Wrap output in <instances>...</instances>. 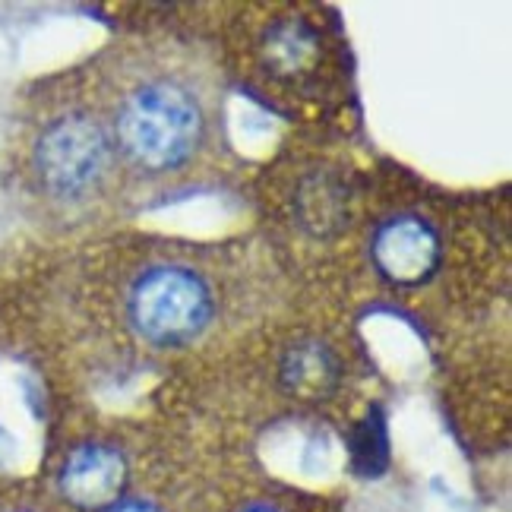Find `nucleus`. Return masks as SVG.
<instances>
[{"label":"nucleus","instance_id":"6","mask_svg":"<svg viewBox=\"0 0 512 512\" xmlns=\"http://www.w3.org/2000/svg\"><path fill=\"white\" fill-rule=\"evenodd\" d=\"M130 487V459L111 440H83L64 452L54 490L76 512H105Z\"/></svg>","mask_w":512,"mask_h":512},{"label":"nucleus","instance_id":"2","mask_svg":"<svg viewBox=\"0 0 512 512\" xmlns=\"http://www.w3.org/2000/svg\"><path fill=\"white\" fill-rule=\"evenodd\" d=\"M10 184L48 231H80L127 209L121 165L86 64L35 83L16 111Z\"/></svg>","mask_w":512,"mask_h":512},{"label":"nucleus","instance_id":"5","mask_svg":"<svg viewBox=\"0 0 512 512\" xmlns=\"http://www.w3.org/2000/svg\"><path fill=\"white\" fill-rule=\"evenodd\" d=\"M367 256L380 282L396 291H418L443 269V228L421 209H392L370 225Z\"/></svg>","mask_w":512,"mask_h":512},{"label":"nucleus","instance_id":"7","mask_svg":"<svg viewBox=\"0 0 512 512\" xmlns=\"http://www.w3.org/2000/svg\"><path fill=\"white\" fill-rule=\"evenodd\" d=\"M105 512H165L159 503L155 500H149V497H133V494H127V497H121L114 506H108Z\"/></svg>","mask_w":512,"mask_h":512},{"label":"nucleus","instance_id":"9","mask_svg":"<svg viewBox=\"0 0 512 512\" xmlns=\"http://www.w3.org/2000/svg\"><path fill=\"white\" fill-rule=\"evenodd\" d=\"M0 512H45V509H38L32 503H10V506H0Z\"/></svg>","mask_w":512,"mask_h":512},{"label":"nucleus","instance_id":"3","mask_svg":"<svg viewBox=\"0 0 512 512\" xmlns=\"http://www.w3.org/2000/svg\"><path fill=\"white\" fill-rule=\"evenodd\" d=\"M108 320L117 342L143 358H168L219 342L244 320V266L228 247L140 244L108 275Z\"/></svg>","mask_w":512,"mask_h":512},{"label":"nucleus","instance_id":"1","mask_svg":"<svg viewBox=\"0 0 512 512\" xmlns=\"http://www.w3.org/2000/svg\"><path fill=\"white\" fill-rule=\"evenodd\" d=\"M121 165L127 209L203 187L225 165V83L203 48L177 38H127L86 64Z\"/></svg>","mask_w":512,"mask_h":512},{"label":"nucleus","instance_id":"4","mask_svg":"<svg viewBox=\"0 0 512 512\" xmlns=\"http://www.w3.org/2000/svg\"><path fill=\"white\" fill-rule=\"evenodd\" d=\"M241 48L253 80L275 95L336 92L345 76L342 38L329 32V19L304 7H272L250 19Z\"/></svg>","mask_w":512,"mask_h":512},{"label":"nucleus","instance_id":"8","mask_svg":"<svg viewBox=\"0 0 512 512\" xmlns=\"http://www.w3.org/2000/svg\"><path fill=\"white\" fill-rule=\"evenodd\" d=\"M238 512H288V509H282L279 503L256 500V503H247V506H244V509H238Z\"/></svg>","mask_w":512,"mask_h":512}]
</instances>
